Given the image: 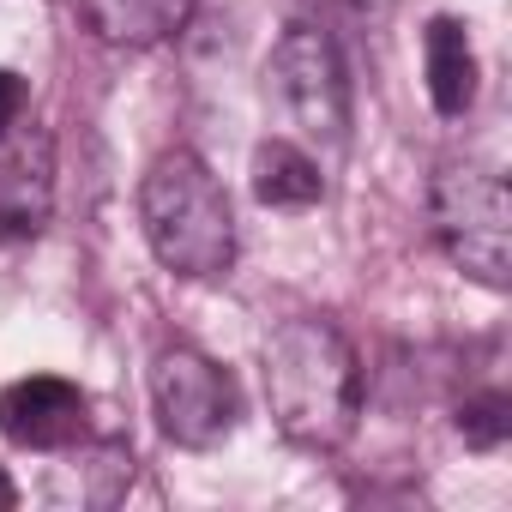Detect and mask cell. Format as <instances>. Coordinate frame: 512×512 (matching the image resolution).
I'll use <instances>...</instances> for the list:
<instances>
[{
  "instance_id": "obj_1",
  "label": "cell",
  "mask_w": 512,
  "mask_h": 512,
  "mask_svg": "<svg viewBox=\"0 0 512 512\" xmlns=\"http://www.w3.org/2000/svg\"><path fill=\"white\" fill-rule=\"evenodd\" d=\"M266 404L284 440L338 452L362 422V362L350 338L320 314L284 320L266 344Z\"/></svg>"
},
{
  "instance_id": "obj_2",
  "label": "cell",
  "mask_w": 512,
  "mask_h": 512,
  "mask_svg": "<svg viewBox=\"0 0 512 512\" xmlns=\"http://www.w3.org/2000/svg\"><path fill=\"white\" fill-rule=\"evenodd\" d=\"M139 223L175 278H223L235 260V211L193 151H163L139 181Z\"/></svg>"
},
{
  "instance_id": "obj_3",
  "label": "cell",
  "mask_w": 512,
  "mask_h": 512,
  "mask_svg": "<svg viewBox=\"0 0 512 512\" xmlns=\"http://www.w3.org/2000/svg\"><path fill=\"white\" fill-rule=\"evenodd\" d=\"M428 217L434 241L446 247V260L476 278L482 290H506L512 278V193L494 169L482 163H440L428 181Z\"/></svg>"
},
{
  "instance_id": "obj_4",
  "label": "cell",
  "mask_w": 512,
  "mask_h": 512,
  "mask_svg": "<svg viewBox=\"0 0 512 512\" xmlns=\"http://www.w3.org/2000/svg\"><path fill=\"white\" fill-rule=\"evenodd\" d=\"M266 97L284 109L290 127H302L314 145H344L350 133V79L320 25H284L266 61Z\"/></svg>"
},
{
  "instance_id": "obj_5",
  "label": "cell",
  "mask_w": 512,
  "mask_h": 512,
  "mask_svg": "<svg viewBox=\"0 0 512 512\" xmlns=\"http://www.w3.org/2000/svg\"><path fill=\"white\" fill-rule=\"evenodd\" d=\"M151 410H157V428L187 446V452H211L235 434V416H241V398H235V380L229 368H217L211 356L175 344L151 362Z\"/></svg>"
},
{
  "instance_id": "obj_6",
  "label": "cell",
  "mask_w": 512,
  "mask_h": 512,
  "mask_svg": "<svg viewBox=\"0 0 512 512\" xmlns=\"http://www.w3.org/2000/svg\"><path fill=\"white\" fill-rule=\"evenodd\" d=\"M0 434L25 452H61L85 434V392L61 374H25L0 392Z\"/></svg>"
},
{
  "instance_id": "obj_7",
  "label": "cell",
  "mask_w": 512,
  "mask_h": 512,
  "mask_svg": "<svg viewBox=\"0 0 512 512\" xmlns=\"http://www.w3.org/2000/svg\"><path fill=\"white\" fill-rule=\"evenodd\" d=\"M55 211V151L49 133H7L0 139V241L43 235Z\"/></svg>"
},
{
  "instance_id": "obj_8",
  "label": "cell",
  "mask_w": 512,
  "mask_h": 512,
  "mask_svg": "<svg viewBox=\"0 0 512 512\" xmlns=\"http://www.w3.org/2000/svg\"><path fill=\"white\" fill-rule=\"evenodd\" d=\"M199 0H79V19L91 37L115 49H157L175 31H187Z\"/></svg>"
},
{
  "instance_id": "obj_9",
  "label": "cell",
  "mask_w": 512,
  "mask_h": 512,
  "mask_svg": "<svg viewBox=\"0 0 512 512\" xmlns=\"http://www.w3.org/2000/svg\"><path fill=\"white\" fill-rule=\"evenodd\" d=\"M422 73H428V103L434 115L458 121L470 103H476V49H470V31L458 19H428V37H422Z\"/></svg>"
},
{
  "instance_id": "obj_10",
  "label": "cell",
  "mask_w": 512,
  "mask_h": 512,
  "mask_svg": "<svg viewBox=\"0 0 512 512\" xmlns=\"http://www.w3.org/2000/svg\"><path fill=\"white\" fill-rule=\"evenodd\" d=\"M253 199L272 211H308L326 199V175L296 139H260L253 145Z\"/></svg>"
},
{
  "instance_id": "obj_11",
  "label": "cell",
  "mask_w": 512,
  "mask_h": 512,
  "mask_svg": "<svg viewBox=\"0 0 512 512\" xmlns=\"http://www.w3.org/2000/svg\"><path fill=\"white\" fill-rule=\"evenodd\" d=\"M506 428H512V416H506V398H500V392H482V398H470V404L458 410V434H464V446H476V452H494V446L506 440Z\"/></svg>"
},
{
  "instance_id": "obj_12",
  "label": "cell",
  "mask_w": 512,
  "mask_h": 512,
  "mask_svg": "<svg viewBox=\"0 0 512 512\" xmlns=\"http://www.w3.org/2000/svg\"><path fill=\"white\" fill-rule=\"evenodd\" d=\"M19 115H25V79L0 67V139L19 127Z\"/></svg>"
},
{
  "instance_id": "obj_13",
  "label": "cell",
  "mask_w": 512,
  "mask_h": 512,
  "mask_svg": "<svg viewBox=\"0 0 512 512\" xmlns=\"http://www.w3.org/2000/svg\"><path fill=\"white\" fill-rule=\"evenodd\" d=\"M13 500H19V488H13V482H7V470H0V512H7V506H13Z\"/></svg>"
}]
</instances>
